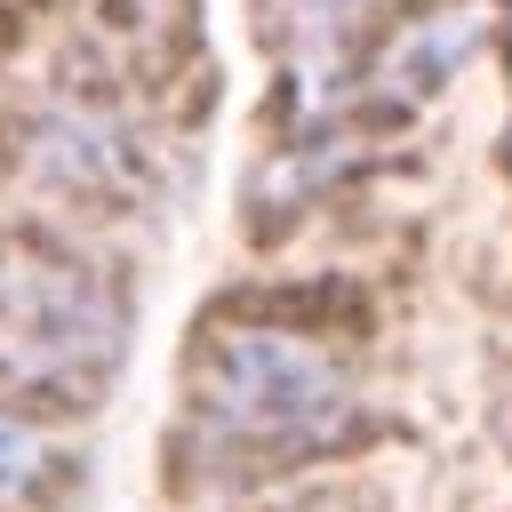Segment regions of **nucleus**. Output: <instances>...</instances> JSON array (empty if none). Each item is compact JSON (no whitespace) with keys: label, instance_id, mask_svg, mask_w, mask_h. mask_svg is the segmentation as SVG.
<instances>
[{"label":"nucleus","instance_id":"1","mask_svg":"<svg viewBox=\"0 0 512 512\" xmlns=\"http://www.w3.org/2000/svg\"><path fill=\"white\" fill-rule=\"evenodd\" d=\"M200 416L224 448L256 456H304L352 424L344 368L280 328H224L200 360Z\"/></svg>","mask_w":512,"mask_h":512},{"label":"nucleus","instance_id":"2","mask_svg":"<svg viewBox=\"0 0 512 512\" xmlns=\"http://www.w3.org/2000/svg\"><path fill=\"white\" fill-rule=\"evenodd\" d=\"M120 344H128V312L88 264L40 256V248L0 256V376L8 384L96 392V376L120 360Z\"/></svg>","mask_w":512,"mask_h":512},{"label":"nucleus","instance_id":"3","mask_svg":"<svg viewBox=\"0 0 512 512\" xmlns=\"http://www.w3.org/2000/svg\"><path fill=\"white\" fill-rule=\"evenodd\" d=\"M24 168H32V184L72 192V200H120V192L144 184V152H136L128 120L80 112V104L48 112V120L24 136Z\"/></svg>","mask_w":512,"mask_h":512},{"label":"nucleus","instance_id":"4","mask_svg":"<svg viewBox=\"0 0 512 512\" xmlns=\"http://www.w3.org/2000/svg\"><path fill=\"white\" fill-rule=\"evenodd\" d=\"M488 32H496V0L424 8L416 24H400V32L384 40V56H376V72H368V96H384V104H424Z\"/></svg>","mask_w":512,"mask_h":512},{"label":"nucleus","instance_id":"5","mask_svg":"<svg viewBox=\"0 0 512 512\" xmlns=\"http://www.w3.org/2000/svg\"><path fill=\"white\" fill-rule=\"evenodd\" d=\"M48 472H56V440H48L32 416L0 408V512H8V504H32V496L48 488Z\"/></svg>","mask_w":512,"mask_h":512},{"label":"nucleus","instance_id":"6","mask_svg":"<svg viewBox=\"0 0 512 512\" xmlns=\"http://www.w3.org/2000/svg\"><path fill=\"white\" fill-rule=\"evenodd\" d=\"M360 8H368V0H280V32L312 56V48H328V40H336Z\"/></svg>","mask_w":512,"mask_h":512},{"label":"nucleus","instance_id":"7","mask_svg":"<svg viewBox=\"0 0 512 512\" xmlns=\"http://www.w3.org/2000/svg\"><path fill=\"white\" fill-rule=\"evenodd\" d=\"M504 432H512V416H504Z\"/></svg>","mask_w":512,"mask_h":512}]
</instances>
